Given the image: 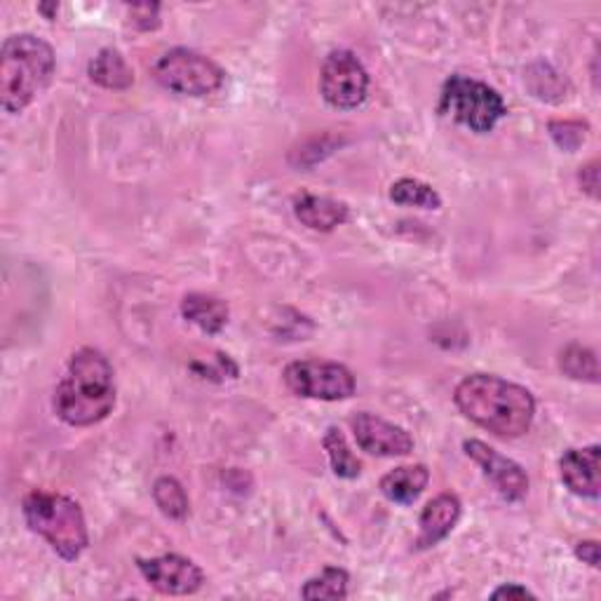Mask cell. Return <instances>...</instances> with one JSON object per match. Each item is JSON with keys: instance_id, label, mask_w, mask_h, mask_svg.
Segmentation results:
<instances>
[{"instance_id": "obj_4", "label": "cell", "mask_w": 601, "mask_h": 601, "mask_svg": "<svg viewBox=\"0 0 601 601\" xmlns=\"http://www.w3.org/2000/svg\"><path fill=\"white\" fill-rule=\"evenodd\" d=\"M22 513L29 529L43 536L62 559L75 561L87 550L89 534L85 515L73 498L35 488L24 498Z\"/></svg>"}, {"instance_id": "obj_9", "label": "cell", "mask_w": 601, "mask_h": 601, "mask_svg": "<svg viewBox=\"0 0 601 601\" xmlns=\"http://www.w3.org/2000/svg\"><path fill=\"white\" fill-rule=\"evenodd\" d=\"M137 567L148 586H154L162 594H172V597L196 594L204 582V573L198 563L181 555L137 559Z\"/></svg>"}, {"instance_id": "obj_13", "label": "cell", "mask_w": 601, "mask_h": 601, "mask_svg": "<svg viewBox=\"0 0 601 601\" xmlns=\"http://www.w3.org/2000/svg\"><path fill=\"white\" fill-rule=\"evenodd\" d=\"M461 500L454 494H442L432 498L421 513L419 519V538H417V550L435 548L440 540H444L454 526L461 519Z\"/></svg>"}, {"instance_id": "obj_18", "label": "cell", "mask_w": 601, "mask_h": 601, "mask_svg": "<svg viewBox=\"0 0 601 601\" xmlns=\"http://www.w3.org/2000/svg\"><path fill=\"white\" fill-rule=\"evenodd\" d=\"M323 444H325V451H327V456H329V463H331V470H334L336 477H341V479L360 477L362 463L350 451L348 440H346V435H344L341 430L329 428L325 432Z\"/></svg>"}, {"instance_id": "obj_22", "label": "cell", "mask_w": 601, "mask_h": 601, "mask_svg": "<svg viewBox=\"0 0 601 601\" xmlns=\"http://www.w3.org/2000/svg\"><path fill=\"white\" fill-rule=\"evenodd\" d=\"M154 500L160 507V513L169 519L188 517V496L175 477H160L154 484Z\"/></svg>"}, {"instance_id": "obj_24", "label": "cell", "mask_w": 601, "mask_h": 601, "mask_svg": "<svg viewBox=\"0 0 601 601\" xmlns=\"http://www.w3.org/2000/svg\"><path fill=\"white\" fill-rule=\"evenodd\" d=\"M158 12H160V6H131L129 8L131 24H135L137 29H141V31L158 29L160 27Z\"/></svg>"}, {"instance_id": "obj_7", "label": "cell", "mask_w": 601, "mask_h": 601, "mask_svg": "<svg viewBox=\"0 0 601 601\" xmlns=\"http://www.w3.org/2000/svg\"><path fill=\"white\" fill-rule=\"evenodd\" d=\"M287 388L308 400L338 402L355 394V376L348 367L323 360H300L285 369Z\"/></svg>"}, {"instance_id": "obj_23", "label": "cell", "mask_w": 601, "mask_h": 601, "mask_svg": "<svg viewBox=\"0 0 601 601\" xmlns=\"http://www.w3.org/2000/svg\"><path fill=\"white\" fill-rule=\"evenodd\" d=\"M550 135L559 148L573 154V150H578L580 144L588 139V125L580 120H552Z\"/></svg>"}, {"instance_id": "obj_3", "label": "cell", "mask_w": 601, "mask_h": 601, "mask_svg": "<svg viewBox=\"0 0 601 601\" xmlns=\"http://www.w3.org/2000/svg\"><path fill=\"white\" fill-rule=\"evenodd\" d=\"M54 50L33 33L6 38L0 54V104L6 113H22L48 89L54 75Z\"/></svg>"}, {"instance_id": "obj_1", "label": "cell", "mask_w": 601, "mask_h": 601, "mask_svg": "<svg viewBox=\"0 0 601 601\" xmlns=\"http://www.w3.org/2000/svg\"><path fill=\"white\" fill-rule=\"evenodd\" d=\"M454 402L465 419L500 440L529 432L536 417L534 394L494 373H473L456 386Z\"/></svg>"}, {"instance_id": "obj_11", "label": "cell", "mask_w": 601, "mask_h": 601, "mask_svg": "<svg viewBox=\"0 0 601 601\" xmlns=\"http://www.w3.org/2000/svg\"><path fill=\"white\" fill-rule=\"evenodd\" d=\"M355 440L362 451L371 456H407L413 451V440L409 432L381 417H373L369 411H360L350 419Z\"/></svg>"}, {"instance_id": "obj_8", "label": "cell", "mask_w": 601, "mask_h": 601, "mask_svg": "<svg viewBox=\"0 0 601 601\" xmlns=\"http://www.w3.org/2000/svg\"><path fill=\"white\" fill-rule=\"evenodd\" d=\"M319 89L331 108L352 110L367 99L369 73L350 50H334L323 64Z\"/></svg>"}, {"instance_id": "obj_6", "label": "cell", "mask_w": 601, "mask_h": 601, "mask_svg": "<svg viewBox=\"0 0 601 601\" xmlns=\"http://www.w3.org/2000/svg\"><path fill=\"white\" fill-rule=\"evenodd\" d=\"M154 71L165 89L186 94V97H207V94L221 89L225 81L223 68L214 60L186 48L162 54Z\"/></svg>"}, {"instance_id": "obj_17", "label": "cell", "mask_w": 601, "mask_h": 601, "mask_svg": "<svg viewBox=\"0 0 601 601\" xmlns=\"http://www.w3.org/2000/svg\"><path fill=\"white\" fill-rule=\"evenodd\" d=\"M87 75L92 83H97L106 89H127L135 83V71L129 68L125 56L113 48H106L94 56L87 66Z\"/></svg>"}, {"instance_id": "obj_12", "label": "cell", "mask_w": 601, "mask_h": 601, "mask_svg": "<svg viewBox=\"0 0 601 601\" xmlns=\"http://www.w3.org/2000/svg\"><path fill=\"white\" fill-rule=\"evenodd\" d=\"M599 444L586 449H569L559 461L561 482L567 484L576 496L582 498H599Z\"/></svg>"}, {"instance_id": "obj_19", "label": "cell", "mask_w": 601, "mask_h": 601, "mask_svg": "<svg viewBox=\"0 0 601 601\" xmlns=\"http://www.w3.org/2000/svg\"><path fill=\"white\" fill-rule=\"evenodd\" d=\"M390 200L404 207H421V210H440L442 196L430 183L419 179H400L390 186Z\"/></svg>"}, {"instance_id": "obj_21", "label": "cell", "mask_w": 601, "mask_h": 601, "mask_svg": "<svg viewBox=\"0 0 601 601\" xmlns=\"http://www.w3.org/2000/svg\"><path fill=\"white\" fill-rule=\"evenodd\" d=\"M348 582L350 576L344 569L327 567L323 573L310 578L304 590H300V597L315 601V599H346L348 597Z\"/></svg>"}, {"instance_id": "obj_15", "label": "cell", "mask_w": 601, "mask_h": 601, "mask_svg": "<svg viewBox=\"0 0 601 601\" xmlns=\"http://www.w3.org/2000/svg\"><path fill=\"white\" fill-rule=\"evenodd\" d=\"M181 313L204 334H219L225 325H229V304L217 296L207 294H188L181 300Z\"/></svg>"}, {"instance_id": "obj_26", "label": "cell", "mask_w": 601, "mask_h": 601, "mask_svg": "<svg viewBox=\"0 0 601 601\" xmlns=\"http://www.w3.org/2000/svg\"><path fill=\"white\" fill-rule=\"evenodd\" d=\"M576 557L582 559L590 567H599V542L597 540H582L576 545Z\"/></svg>"}, {"instance_id": "obj_10", "label": "cell", "mask_w": 601, "mask_h": 601, "mask_svg": "<svg viewBox=\"0 0 601 601\" xmlns=\"http://www.w3.org/2000/svg\"><path fill=\"white\" fill-rule=\"evenodd\" d=\"M463 449H465V454L482 467L486 479L496 486V492L505 500L517 503L526 494H529V477H526L521 465H517L510 458H505L503 454H498L496 449H492L479 440L463 442Z\"/></svg>"}, {"instance_id": "obj_2", "label": "cell", "mask_w": 601, "mask_h": 601, "mask_svg": "<svg viewBox=\"0 0 601 601\" xmlns=\"http://www.w3.org/2000/svg\"><path fill=\"white\" fill-rule=\"evenodd\" d=\"M116 407V381L104 352L83 348L71 357L64 379L54 390V411L73 428L104 421Z\"/></svg>"}, {"instance_id": "obj_25", "label": "cell", "mask_w": 601, "mask_h": 601, "mask_svg": "<svg viewBox=\"0 0 601 601\" xmlns=\"http://www.w3.org/2000/svg\"><path fill=\"white\" fill-rule=\"evenodd\" d=\"M578 181L582 186V191H586L590 198L597 200V196H599V162L592 160L586 167H580Z\"/></svg>"}, {"instance_id": "obj_14", "label": "cell", "mask_w": 601, "mask_h": 601, "mask_svg": "<svg viewBox=\"0 0 601 601\" xmlns=\"http://www.w3.org/2000/svg\"><path fill=\"white\" fill-rule=\"evenodd\" d=\"M294 214L296 219L308 225L310 231H319V233H329L338 225H344L348 221V204L338 202L334 198H325V196H310L304 193L300 198L294 200Z\"/></svg>"}, {"instance_id": "obj_20", "label": "cell", "mask_w": 601, "mask_h": 601, "mask_svg": "<svg viewBox=\"0 0 601 601\" xmlns=\"http://www.w3.org/2000/svg\"><path fill=\"white\" fill-rule=\"evenodd\" d=\"M559 367L561 371L569 376V379L576 381H588V383H597L599 381V362H597V352L580 346V344H571L561 350L559 355Z\"/></svg>"}, {"instance_id": "obj_28", "label": "cell", "mask_w": 601, "mask_h": 601, "mask_svg": "<svg viewBox=\"0 0 601 601\" xmlns=\"http://www.w3.org/2000/svg\"><path fill=\"white\" fill-rule=\"evenodd\" d=\"M56 10H60V6H56V3H50V6H38V12H43L48 19H54V17H56Z\"/></svg>"}, {"instance_id": "obj_5", "label": "cell", "mask_w": 601, "mask_h": 601, "mask_svg": "<svg viewBox=\"0 0 601 601\" xmlns=\"http://www.w3.org/2000/svg\"><path fill=\"white\" fill-rule=\"evenodd\" d=\"M440 110L477 135H486L505 118L507 106L500 94L486 83L467 78V75H451L442 87Z\"/></svg>"}, {"instance_id": "obj_16", "label": "cell", "mask_w": 601, "mask_h": 601, "mask_svg": "<svg viewBox=\"0 0 601 601\" xmlns=\"http://www.w3.org/2000/svg\"><path fill=\"white\" fill-rule=\"evenodd\" d=\"M428 479H430V473L425 465H402V467H394L392 473H388L381 479V492L392 503L411 505L423 494Z\"/></svg>"}, {"instance_id": "obj_27", "label": "cell", "mask_w": 601, "mask_h": 601, "mask_svg": "<svg viewBox=\"0 0 601 601\" xmlns=\"http://www.w3.org/2000/svg\"><path fill=\"white\" fill-rule=\"evenodd\" d=\"M492 597L494 599H526V597H534V592H529L521 586H503Z\"/></svg>"}]
</instances>
